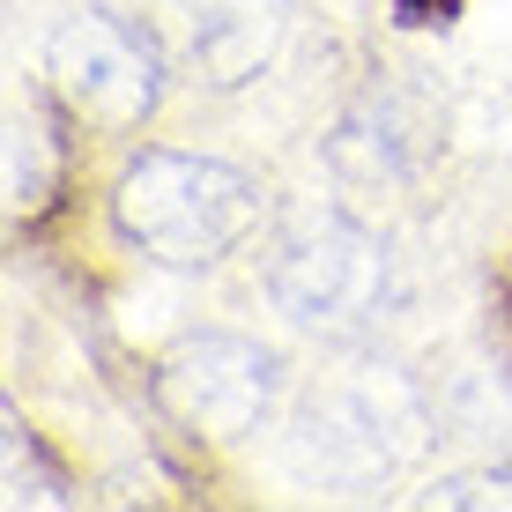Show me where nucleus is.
<instances>
[{"instance_id":"obj_1","label":"nucleus","mask_w":512,"mask_h":512,"mask_svg":"<svg viewBox=\"0 0 512 512\" xmlns=\"http://www.w3.org/2000/svg\"><path fill=\"white\" fill-rule=\"evenodd\" d=\"M268 297L312 342L372 349L379 327L409 312V275L401 253L349 201H305L268 238Z\"/></svg>"},{"instance_id":"obj_2","label":"nucleus","mask_w":512,"mask_h":512,"mask_svg":"<svg viewBox=\"0 0 512 512\" xmlns=\"http://www.w3.org/2000/svg\"><path fill=\"white\" fill-rule=\"evenodd\" d=\"M431 446V401L386 357L349 349V364L320 372L290 409V461L327 490H394Z\"/></svg>"},{"instance_id":"obj_3","label":"nucleus","mask_w":512,"mask_h":512,"mask_svg":"<svg viewBox=\"0 0 512 512\" xmlns=\"http://www.w3.org/2000/svg\"><path fill=\"white\" fill-rule=\"evenodd\" d=\"M260 179L201 149H141L112 186V231L171 275L223 268L260 231Z\"/></svg>"},{"instance_id":"obj_4","label":"nucleus","mask_w":512,"mask_h":512,"mask_svg":"<svg viewBox=\"0 0 512 512\" xmlns=\"http://www.w3.org/2000/svg\"><path fill=\"white\" fill-rule=\"evenodd\" d=\"M149 386H156V409L201 446H238V438L268 431L282 394H290L282 357L238 327H201L186 342H171Z\"/></svg>"},{"instance_id":"obj_5","label":"nucleus","mask_w":512,"mask_h":512,"mask_svg":"<svg viewBox=\"0 0 512 512\" xmlns=\"http://www.w3.org/2000/svg\"><path fill=\"white\" fill-rule=\"evenodd\" d=\"M38 75L67 119L104 127V134H134L164 104V45L104 8H82L45 30Z\"/></svg>"},{"instance_id":"obj_6","label":"nucleus","mask_w":512,"mask_h":512,"mask_svg":"<svg viewBox=\"0 0 512 512\" xmlns=\"http://www.w3.org/2000/svg\"><path fill=\"white\" fill-rule=\"evenodd\" d=\"M446 156V119L416 90H364L327 134V171L357 193H401Z\"/></svg>"},{"instance_id":"obj_7","label":"nucleus","mask_w":512,"mask_h":512,"mask_svg":"<svg viewBox=\"0 0 512 512\" xmlns=\"http://www.w3.org/2000/svg\"><path fill=\"white\" fill-rule=\"evenodd\" d=\"M297 0H171V38L201 90H253L290 38Z\"/></svg>"},{"instance_id":"obj_8","label":"nucleus","mask_w":512,"mask_h":512,"mask_svg":"<svg viewBox=\"0 0 512 512\" xmlns=\"http://www.w3.org/2000/svg\"><path fill=\"white\" fill-rule=\"evenodd\" d=\"M60 186V134L38 97H8V216H38Z\"/></svg>"},{"instance_id":"obj_9","label":"nucleus","mask_w":512,"mask_h":512,"mask_svg":"<svg viewBox=\"0 0 512 512\" xmlns=\"http://www.w3.org/2000/svg\"><path fill=\"white\" fill-rule=\"evenodd\" d=\"M8 505H67L60 468H45V453H38L23 416H8Z\"/></svg>"},{"instance_id":"obj_10","label":"nucleus","mask_w":512,"mask_h":512,"mask_svg":"<svg viewBox=\"0 0 512 512\" xmlns=\"http://www.w3.org/2000/svg\"><path fill=\"white\" fill-rule=\"evenodd\" d=\"M416 505H453V512L512 505V468H453V475H431V483L416 490Z\"/></svg>"}]
</instances>
